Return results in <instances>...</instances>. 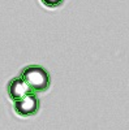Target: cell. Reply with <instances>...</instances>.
Listing matches in <instances>:
<instances>
[{
  "label": "cell",
  "mask_w": 129,
  "mask_h": 130,
  "mask_svg": "<svg viewBox=\"0 0 129 130\" xmlns=\"http://www.w3.org/2000/svg\"><path fill=\"white\" fill-rule=\"evenodd\" d=\"M8 95L9 98L12 99L13 102H17V100H21L24 99L25 96H27L29 94H33L30 91L29 86L24 82L22 78H15V79H10L9 83H8Z\"/></svg>",
  "instance_id": "3"
},
{
  "label": "cell",
  "mask_w": 129,
  "mask_h": 130,
  "mask_svg": "<svg viewBox=\"0 0 129 130\" xmlns=\"http://www.w3.org/2000/svg\"><path fill=\"white\" fill-rule=\"evenodd\" d=\"M65 0H40V3L47 7V8H51V9H55V8H59L64 4Z\"/></svg>",
  "instance_id": "4"
},
{
  "label": "cell",
  "mask_w": 129,
  "mask_h": 130,
  "mask_svg": "<svg viewBox=\"0 0 129 130\" xmlns=\"http://www.w3.org/2000/svg\"><path fill=\"white\" fill-rule=\"evenodd\" d=\"M20 78L24 79L33 94L46 91L51 85L50 73L39 65H29L24 68L20 73Z\"/></svg>",
  "instance_id": "1"
},
{
  "label": "cell",
  "mask_w": 129,
  "mask_h": 130,
  "mask_svg": "<svg viewBox=\"0 0 129 130\" xmlns=\"http://www.w3.org/2000/svg\"><path fill=\"white\" fill-rule=\"evenodd\" d=\"M39 107H40V103H39V99L37 98V95L29 94L24 99L15 102L13 109L20 117H31L38 113Z\"/></svg>",
  "instance_id": "2"
}]
</instances>
